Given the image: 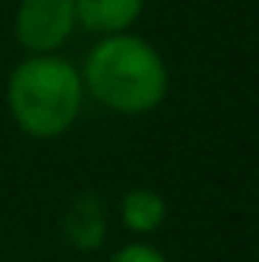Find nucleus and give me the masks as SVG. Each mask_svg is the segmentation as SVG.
<instances>
[{
  "label": "nucleus",
  "mask_w": 259,
  "mask_h": 262,
  "mask_svg": "<svg viewBox=\"0 0 259 262\" xmlns=\"http://www.w3.org/2000/svg\"><path fill=\"white\" fill-rule=\"evenodd\" d=\"M83 90L123 116L153 113L169 93V70L153 43L133 33L100 37L83 60Z\"/></svg>",
  "instance_id": "nucleus-1"
},
{
  "label": "nucleus",
  "mask_w": 259,
  "mask_h": 262,
  "mask_svg": "<svg viewBox=\"0 0 259 262\" xmlns=\"http://www.w3.org/2000/svg\"><path fill=\"white\" fill-rule=\"evenodd\" d=\"M7 113L30 140H57L80 120L87 90L80 70L60 53L24 57L7 77Z\"/></svg>",
  "instance_id": "nucleus-2"
},
{
  "label": "nucleus",
  "mask_w": 259,
  "mask_h": 262,
  "mask_svg": "<svg viewBox=\"0 0 259 262\" xmlns=\"http://www.w3.org/2000/svg\"><path fill=\"white\" fill-rule=\"evenodd\" d=\"M77 30L73 0H20L13 10V40L27 57L60 53Z\"/></svg>",
  "instance_id": "nucleus-3"
},
{
  "label": "nucleus",
  "mask_w": 259,
  "mask_h": 262,
  "mask_svg": "<svg viewBox=\"0 0 259 262\" xmlns=\"http://www.w3.org/2000/svg\"><path fill=\"white\" fill-rule=\"evenodd\" d=\"M106 206L97 192L83 189L67 203L63 216H60V232H63L67 246L77 252H97L106 243Z\"/></svg>",
  "instance_id": "nucleus-4"
},
{
  "label": "nucleus",
  "mask_w": 259,
  "mask_h": 262,
  "mask_svg": "<svg viewBox=\"0 0 259 262\" xmlns=\"http://www.w3.org/2000/svg\"><path fill=\"white\" fill-rule=\"evenodd\" d=\"M146 0H73L77 10V27L97 37H113L126 33L140 20Z\"/></svg>",
  "instance_id": "nucleus-5"
},
{
  "label": "nucleus",
  "mask_w": 259,
  "mask_h": 262,
  "mask_svg": "<svg viewBox=\"0 0 259 262\" xmlns=\"http://www.w3.org/2000/svg\"><path fill=\"white\" fill-rule=\"evenodd\" d=\"M166 216H169V206L163 199V192L149 189V186H133L120 196V223L140 239L160 232L166 226Z\"/></svg>",
  "instance_id": "nucleus-6"
},
{
  "label": "nucleus",
  "mask_w": 259,
  "mask_h": 262,
  "mask_svg": "<svg viewBox=\"0 0 259 262\" xmlns=\"http://www.w3.org/2000/svg\"><path fill=\"white\" fill-rule=\"evenodd\" d=\"M106 262H169V259L163 256V249H156L153 243H146V239H133V243L120 246Z\"/></svg>",
  "instance_id": "nucleus-7"
}]
</instances>
